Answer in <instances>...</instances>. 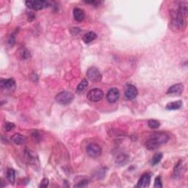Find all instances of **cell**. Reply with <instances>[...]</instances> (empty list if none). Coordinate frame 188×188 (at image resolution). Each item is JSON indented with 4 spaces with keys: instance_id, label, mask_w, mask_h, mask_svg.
<instances>
[{
    "instance_id": "6da1fadb",
    "label": "cell",
    "mask_w": 188,
    "mask_h": 188,
    "mask_svg": "<svg viewBox=\"0 0 188 188\" xmlns=\"http://www.w3.org/2000/svg\"><path fill=\"white\" fill-rule=\"evenodd\" d=\"M169 140V136L164 132H154L145 143V146L148 150H155L161 145L166 143Z\"/></svg>"
},
{
    "instance_id": "7a4b0ae2",
    "label": "cell",
    "mask_w": 188,
    "mask_h": 188,
    "mask_svg": "<svg viewBox=\"0 0 188 188\" xmlns=\"http://www.w3.org/2000/svg\"><path fill=\"white\" fill-rule=\"evenodd\" d=\"M73 98H74V96L72 93L69 91H62L55 96L56 102L62 105H66L71 103Z\"/></svg>"
},
{
    "instance_id": "3957f363",
    "label": "cell",
    "mask_w": 188,
    "mask_h": 188,
    "mask_svg": "<svg viewBox=\"0 0 188 188\" xmlns=\"http://www.w3.org/2000/svg\"><path fill=\"white\" fill-rule=\"evenodd\" d=\"M25 4L28 8L34 10H40L49 7V3L44 0H33V1L30 0V1H26Z\"/></svg>"
},
{
    "instance_id": "277c9868",
    "label": "cell",
    "mask_w": 188,
    "mask_h": 188,
    "mask_svg": "<svg viewBox=\"0 0 188 188\" xmlns=\"http://www.w3.org/2000/svg\"><path fill=\"white\" fill-rule=\"evenodd\" d=\"M104 97V92L101 89L94 88L88 91L87 94V98L92 102H97Z\"/></svg>"
},
{
    "instance_id": "5b68a950",
    "label": "cell",
    "mask_w": 188,
    "mask_h": 188,
    "mask_svg": "<svg viewBox=\"0 0 188 188\" xmlns=\"http://www.w3.org/2000/svg\"><path fill=\"white\" fill-rule=\"evenodd\" d=\"M87 76L90 81L94 82H98L102 80V75L96 67H90L87 71Z\"/></svg>"
},
{
    "instance_id": "8992f818",
    "label": "cell",
    "mask_w": 188,
    "mask_h": 188,
    "mask_svg": "<svg viewBox=\"0 0 188 188\" xmlns=\"http://www.w3.org/2000/svg\"><path fill=\"white\" fill-rule=\"evenodd\" d=\"M86 152L89 156L91 157L95 158L100 156L101 153H102V148H101V147L98 144L90 143V144H89L87 146Z\"/></svg>"
},
{
    "instance_id": "52a82bcc",
    "label": "cell",
    "mask_w": 188,
    "mask_h": 188,
    "mask_svg": "<svg viewBox=\"0 0 188 188\" xmlns=\"http://www.w3.org/2000/svg\"><path fill=\"white\" fill-rule=\"evenodd\" d=\"M0 87L3 90H6L7 92L13 91L15 88V82L13 79H1L0 81Z\"/></svg>"
},
{
    "instance_id": "ba28073f",
    "label": "cell",
    "mask_w": 188,
    "mask_h": 188,
    "mask_svg": "<svg viewBox=\"0 0 188 188\" xmlns=\"http://www.w3.org/2000/svg\"><path fill=\"white\" fill-rule=\"evenodd\" d=\"M120 97V92L118 90V88H112L110 89L109 91L107 94V100L110 102V103H115L119 99Z\"/></svg>"
},
{
    "instance_id": "9c48e42d",
    "label": "cell",
    "mask_w": 188,
    "mask_h": 188,
    "mask_svg": "<svg viewBox=\"0 0 188 188\" xmlns=\"http://www.w3.org/2000/svg\"><path fill=\"white\" fill-rule=\"evenodd\" d=\"M184 90V85L182 83H178L171 86L168 90L167 94L173 96H180Z\"/></svg>"
},
{
    "instance_id": "30bf717a",
    "label": "cell",
    "mask_w": 188,
    "mask_h": 188,
    "mask_svg": "<svg viewBox=\"0 0 188 188\" xmlns=\"http://www.w3.org/2000/svg\"><path fill=\"white\" fill-rule=\"evenodd\" d=\"M137 96V90L136 87L132 85H127L125 90V97L127 99H134Z\"/></svg>"
},
{
    "instance_id": "8fae6325",
    "label": "cell",
    "mask_w": 188,
    "mask_h": 188,
    "mask_svg": "<svg viewBox=\"0 0 188 188\" xmlns=\"http://www.w3.org/2000/svg\"><path fill=\"white\" fill-rule=\"evenodd\" d=\"M151 177H152V176H151L150 173H147L143 174V175L141 176L140 179H139L138 182H137V187L140 188L148 187L151 182Z\"/></svg>"
},
{
    "instance_id": "7c38bea8",
    "label": "cell",
    "mask_w": 188,
    "mask_h": 188,
    "mask_svg": "<svg viewBox=\"0 0 188 188\" xmlns=\"http://www.w3.org/2000/svg\"><path fill=\"white\" fill-rule=\"evenodd\" d=\"M73 18L77 21H82L85 18V13L84 10L78 7H75L73 10Z\"/></svg>"
},
{
    "instance_id": "4fadbf2b",
    "label": "cell",
    "mask_w": 188,
    "mask_h": 188,
    "mask_svg": "<svg viewBox=\"0 0 188 188\" xmlns=\"http://www.w3.org/2000/svg\"><path fill=\"white\" fill-rule=\"evenodd\" d=\"M11 140H12L13 143H14L16 145L24 144L27 140L26 137L23 136V135H21V134H15V135L12 137Z\"/></svg>"
},
{
    "instance_id": "5bb4252c",
    "label": "cell",
    "mask_w": 188,
    "mask_h": 188,
    "mask_svg": "<svg viewBox=\"0 0 188 188\" xmlns=\"http://www.w3.org/2000/svg\"><path fill=\"white\" fill-rule=\"evenodd\" d=\"M182 106V102L181 100L176 101V102H172L168 103L166 105V109L168 110H179V108H181Z\"/></svg>"
},
{
    "instance_id": "9a60e30c",
    "label": "cell",
    "mask_w": 188,
    "mask_h": 188,
    "mask_svg": "<svg viewBox=\"0 0 188 188\" xmlns=\"http://www.w3.org/2000/svg\"><path fill=\"white\" fill-rule=\"evenodd\" d=\"M97 38L96 34L94 32H88V33H86L83 36L82 39L85 44H89V43L92 42L93 40H94L96 38Z\"/></svg>"
},
{
    "instance_id": "2e32d148",
    "label": "cell",
    "mask_w": 188,
    "mask_h": 188,
    "mask_svg": "<svg viewBox=\"0 0 188 188\" xmlns=\"http://www.w3.org/2000/svg\"><path fill=\"white\" fill-rule=\"evenodd\" d=\"M88 86V82L86 79H83L82 81H81L80 83L78 85L77 88V93L78 94H82V93L84 92V91L86 90L87 87Z\"/></svg>"
},
{
    "instance_id": "e0dca14e",
    "label": "cell",
    "mask_w": 188,
    "mask_h": 188,
    "mask_svg": "<svg viewBox=\"0 0 188 188\" xmlns=\"http://www.w3.org/2000/svg\"><path fill=\"white\" fill-rule=\"evenodd\" d=\"M25 153H26L25 154H26L27 159L29 162L30 164H36V160H38V158H36V154H34L35 152H31V151H27Z\"/></svg>"
},
{
    "instance_id": "ac0fdd59",
    "label": "cell",
    "mask_w": 188,
    "mask_h": 188,
    "mask_svg": "<svg viewBox=\"0 0 188 188\" xmlns=\"http://www.w3.org/2000/svg\"><path fill=\"white\" fill-rule=\"evenodd\" d=\"M162 157H163V154L162 153L159 152L155 154L153 157L152 159V161H151V163H152V165H156L157 164H158L159 162L162 160Z\"/></svg>"
},
{
    "instance_id": "d6986e66",
    "label": "cell",
    "mask_w": 188,
    "mask_h": 188,
    "mask_svg": "<svg viewBox=\"0 0 188 188\" xmlns=\"http://www.w3.org/2000/svg\"><path fill=\"white\" fill-rule=\"evenodd\" d=\"M7 177L8 181L10 182L11 184H14L15 179V170L12 169V168H9L7 171Z\"/></svg>"
},
{
    "instance_id": "ffe728a7",
    "label": "cell",
    "mask_w": 188,
    "mask_h": 188,
    "mask_svg": "<svg viewBox=\"0 0 188 188\" xmlns=\"http://www.w3.org/2000/svg\"><path fill=\"white\" fill-rule=\"evenodd\" d=\"M148 126L151 129H158L160 127V123L157 120L151 119L148 121Z\"/></svg>"
},
{
    "instance_id": "44dd1931",
    "label": "cell",
    "mask_w": 188,
    "mask_h": 188,
    "mask_svg": "<svg viewBox=\"0 0 188 188\" xmlns=\"http://www.w3.org/2000/svg\"><path fill=\"white\" fill-rule=\"evenodd\" d=\"M127 161H128V157L127 156V155L121 154L117 157L116 162L120 165H124L127 163Z\"/></svg>"
},
{
    "instance_id": "7402d4cb",
    "label": "cell",
    "mask_w": 188,
    "mask_h": 188,
    "mask_svg": "<svg viewBox=\"0 0 188 188\" xmlns=\"http://www.w3.org/2000/svg\"><path fill=\"white\" fill-rule=\"evenodd\" d=\"M154 187L155 188H161L162 187V179L160 176H157L156 179L154 180Z\"/></svg>"
},
{
    "instance_id": "603a6c76",
    "label": "cell",
    "mask_w": 188,
    "mask_h": 188,
    "mask_svg": "<svg viewBox=\"0 0 188 188\" xmlns=\"http://www.w3.org/2000/svg\"><path fill=\"white\" fill-rule=\"evenodd\" d=\"M15 128V124L13 123H11V122H6L5 123V129L7 132L11 131L12 129H13Z\"/></svg>"
},
{
    "instance_id": "cb8c5ba5",
    "label": "cell",
    "mask_w": 188,
    "mask_h": 188,
    "mask_svg": "<svg viewBox=\"0 0 188 188\" xmlns=\"http://www.w3.org/2000/svg\"><path fill=\"white\" fill-rule=\"evenodd\" d=\"M21 58L22 59H27V58L30 57V52H29V51L27 49H24L21 50Z\"/></svg>"
},
{
    "instance_id": "d4e9b609",
    "label": "cell",
    "mask_w": 188,
    "mask_h": 188,
    "mask_svg": "<svg viewBox=\"0 0 188 188\" xmlns=\"http://www.w3.org/2000/svg\"><path fill=\"white\" fill-rule=\"evenodd\" d=\"M88 184V181L86 179L82 180V181L79 182L78 184H77L76 185H74V187H86Z\"/></svg>"
},
{
    "instance_id": "484cf974",
    "label": "cell",
    "mask_w": 188,
    "mask_h": 188,
    "mask_svg": "<svg viewBox=\"0 0 188 188\" xmlns=\"http://www.w3.org/2000/svg\"><path fill=\"white\" fill-rule=\"evenodd\" d=\"M49 185V179L47 178H44L42 179V181L40 182V184L39 185L40 187H47Z\"/></svg>"
},
{
    "instance_id": "4316f807",
    "label": "cell",
    "mask_w": 188,
    "mask_h": 188,
    "mask_svg": "<svg viewBox=\"0 0 188 188\" xmlns=\"http://www.w3.org/2000/svg\"><path fill=\"white\" fill-rule=\"evenodd\" d=\"M7 42H8V44L10 46L14 45V44H15V36H14V35H11V36L9 37Z\"/></svg>"
},
{
    "instance_id": "83f0119b",
    "label": "cell",
    "mask_w": 188,
    "mask_h": 188,
    "mask_svg": "<svg viewBox=\"0 0 188 188\" xmlns=\"http://www.w3.org/2000/svg\"><path fill=\"white\" fill-rule=\"evenodd\" d=\"M80 29L78 27H73L71 30V32L72 33L73 36H76V35H78L79 32H80Z\"/></svg>"
},
{
    "instance_id": "f1b7e54d",
    "label": "cell",
    "mask_w": 188,
    "mask_h": 188,
    "mask_svg": "<svg viewBox=\"0 0 188 188\" xmlns=\"http://www.w3.org/2000/svg\"><path fill=\"white\" fill-rule=\"evenodd\" d=\"M85 2L87 3V4H91V5H93L94 6H96V7L98 6V5L101 3L100 2L96 1V0H93V1H85Z\"/></svg>"
}]
</instances>
